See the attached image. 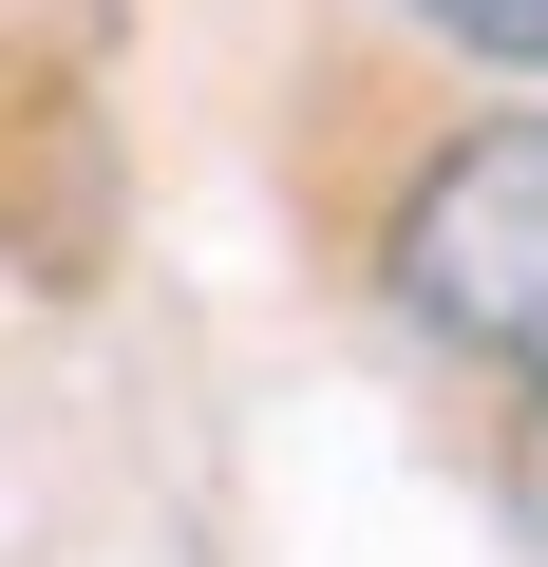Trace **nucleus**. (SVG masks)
<instances>
[{
  "instance_id": "nucleus-3",
  "label": "nucleus",
  "mask_w": 548,
  "mask_h": 567,
  "mask_svg": "<svg viewBox=\"0 0 548 567\" xmlns=\"http://www.w3.org/2000/svg\"><path fill=\"white\" fill-rule=\"evenodd\" d=\"M510 511H529V548H548V379H529V435H510Z\"/></svg>"
},
{
  "instance_id": "nucleus-1",
  "label": "nucleus",
  "mask_w": 548,
  "mask_h": 567,
  "mask_svg": "<svg viewBox=\"0 0 548 567\" xmlns=\"http://www.w3.org/2000/svg\"><path fill=\"white\" fill-rule=\"evenodd\" d=\"M379 265H397V303H416L454 360L548 379V114H473V133L397 189Z\"/></svg>"
},
{
  "instance_id": "nucleus-2",
  "label": "nucleus",
  "mask_w": 548,
  "mask_h": 567,
  "mask_svg": "<svg viewBox=\"0 0 548 567\" xmlns=\"http://www.w3.org/2000/svg\"><path fill=\"white\" fill-rule=\"evenodd\" d=\"M416 20L454 58H492V76H548V0H416Z\"/></svg>"
}]
</instances>
